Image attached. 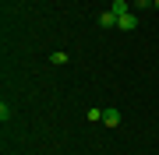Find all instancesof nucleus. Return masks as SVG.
<instances>
[{"label": "nucleus", "instance_id": "obj_1", "mask_svg": "<svg viewBox=\"0 0 159 155\" xmlns=\"http://www.w3.org/2000/svg\"><path fill=\"white\" fill-rule=\"evenodd\" d=\"M96 21H99V28H117V21H120V18H117L113 11H102Z\"/></svg>", "mask_w": 159, "mask_h": 155}, {"label": "nucleus", "instance_id": "obj_2", "mask_svg": "<svg viewBox=\"0 0 159 155\" xmlns=\"http://www.w3.org/2000/svg\"><path fill=\"white\" fill-rule=\"evenodd\" d=\"M117 28H120V32H134V28H138V14H124V18L117 21Z\"/></svg>", "mask_w": 159, "mask_h": 155}, {"label": "nucleus", "instance_id": "obj_3", "mask_svg": "<svg viewBox=\"0 0 159 155\" xmlns=\"http://www.w3.org/2000/svg\"><path fill=\"white\" fill-rule=\"evenodd\" d=\"M102 123H106V127H120V109H113V106L102 109Z\"/></svg>", "mask_w": 159, "mask_h": 155}, {"label": "nucleus", "instance_id": "obj_4", "mask_svg": "<svg viewBox=\"0 0 159 155\" xmlns=\"http://www.w3.org/2000/svg\"><path fill=\"white\" fill-rule=\"evenodd\" d=\"M131 7H134V4H127V0H113V4H110V11H113L117 18H124V14H131Z\"/></svg>", "mask_w": 159, "mask_h": 155}, {"label": "nucleus", "instance_id": "obj_5", "mask_svg": "<svg viewBox=\"0 0 159 155\" xmlns=\"http://www.w3.org/2000/svg\"><path fill=\"white\" fill-rule=\"evenodd\" d=\"M71 57H67V53H64V50H57V53H50V63H57V67H60V63H67Z\"/></svg>", "mask_w": 159, "mask_h": 155}, {"label": "nucleus", "instance_id": "obj_6", "mask_svg": "<svg viewBox=\"0 0 159 155\" xmlns=\"http://www.w3.org/2000/svg\"><path fill=\"white\" fill-rule=\"evenodd\" d=\"M89 123H102V109H99V106L89 109Z\"/></svg>", "mask_w": 159, "mask_h": 155}, {"label": "nucleus", "instance_id": "obj_7", "mask_svg": "<svg viewBox=\"0 0 159 155\" xmlns=\"http://www.w3.org/2000/svg\"><path fill=\"white\" fill-rule=\"evenodd\" d=\"M11 116H14V109H11V106H7V102H0V120H4V123H7V120H11Z\"/></svg>", "mask_w": 159, "mask_h": 155}, {"label": "nucleus", "instance_id": "obj_8", "mask_svg": "<svg viewBox=\"0 0 159 155\" xmlns=\"http://www.w3.org/2000/svg\"><path fill=\"white\" fill-rule=\"evenodd\" d=\"M148 4H152V0H134V7H138V11H142V7H148Z\"/></svg>", "mask_w": 159, "mask_h": 155}, {"label": "nucleus", "instance_id": "obj_9", "mask_svg": "<svg viewBox=\"0 0 159 155\" xmlns=\"http://www.w3.org/2000/svg\"><path fill=\"white\" fill-rule=\"evenodd\" d=\"M156 7H159V0H156Z\"/></svg>", "mask_w": 159, "mask_h": 155}, {"label": "nucleus", "instance_id": "obj_10", "mask_svg": "<svg viewBox=\"0 0 159 155\" xmlns=\"http://www.w3.org/2000/svg\"><path fill=\"white\" fill-rule=\"evenodd\" d=\"M152 4H156V0H152Z\"/></svg>", "mask_w": 159, "mask_h": 155}]
</instances>
